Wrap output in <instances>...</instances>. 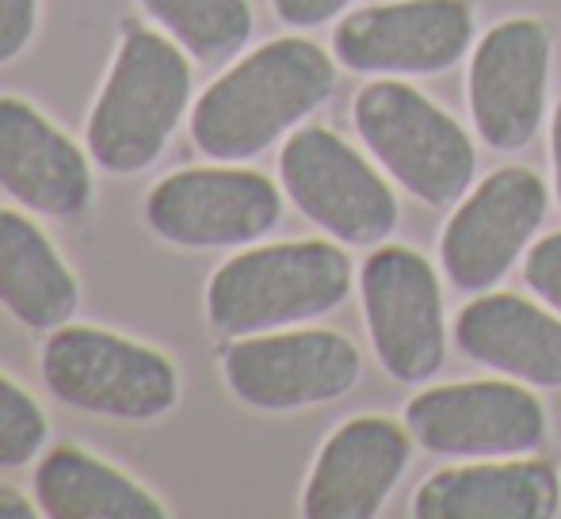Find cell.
I'll return each mask as SVG.
<instances>
[{
  "mask_svg": "<svg viewBox=\"0 0 561 519\" xmlns=\"http://www.w3.org/2000/svg\"><path fill=\"white\" fill-rule=\"evenodd\" d=\"M352 260L333 241H279L229 256L207 282V318L222 336L295 328L344 305Z\"/></svg>",
  "mask_w": 561,
  "mask_h": 519,
  "instance_id": "cell-3",
  "label": "cell"
},
{
  "mask_svg": "<svg viewBox=\"0 0 561 519\" xmlns=\"http://www.w3.org/2000/svg\"><path fill=\"white\" fill-rule=\"evenodd\" d=\"M470 0H390L347 12L333 31V58L352 73L432 77L473 50Z\"/></svg>",
  "mask_w": 561,
  "mask_h": 519,
  "instance_id": "cell-13",
  "label": "cell"
},
{
  "mask_svg": "<svg viewBox=\"0 0 561 519\" xmlns=\"http://www.w3.org/2000/svg\"><path fill=\"white\" fill-rule=\"evenodd\" d=\"M50 439V420L35 393L0 371V470L27 466Z\"/></svg>",
  "mask_w": 561,
  "mask_h": 519,
  "instance_id": "cell-21",
  "label": "cell"
},
{
  "mask_svg": "<svg viewBox=\"0 0 561 519\" xmlns=\"http://www.w3.org/2000/svg\"><path fill=\"white\" fill-rule=\"evenodd\" d=\"M413 431L390 416H352L321 443L302 489V516L310 519H370L413 459Z\"/></svg>",
  "mask_w": 561,
  "mask_h": 519,
  "instance_id": "cell-14",
  "label": "cell"
},
{
  "mask_svg": "<svg viewBox=\"0 0 561 519\" xmlns=\"http://www.w3.org/2000/svg\"><path fill=\"white\" fill-rule=\"evenodd\" d=\"M38 27V0H0V66L31 46Z\"/></svg>",
  "mask_w": 561,
  "mask_h": 519,
  "instance_id": "cell-23",
  "label": "cell"
},
{
  "mask_svg": "<svg viewBox=\"0 0 561 519\" xmlns=\"http://www.w3.org/2000/svg\"><path fill=\"white\" fill-rule=\"evenodd\" d=\"M405 428L444 459H512L547 443V408L527 382H447L409 401Z\"/></svg>",
  "mask_w": 561,
  "mask_h": 519,
  "instance_id": "cell-10",
  "label": "cell"
},
{
  "mask_svg": "<svg viewBox=\"0 0 561 519\" xmlns=\"http://www.w3.org/2000/svg\"><path fill=\"white\" fill-rule=\"evenodd\" d=\"M363 356L333 328H275L237 336L222 351V379L237 401L260 413H295L355 390Z\"/></svg>",
  "mask_w": 561,
  "mask_h": 519,
  "instance_id": "cell-9",
  "label": "cell"
},
{
  "mask_svg": "<svg viewBox=\"0 0 561 519\" xmlns=\"http://www.w3.org/2000/svg\"><path fill=\"white\" fill-rule=\"evenodd\" d=\"M558 505V470L527 454L447 466L413 493L416 519H550Z\"/></svg>",
  "mask_w": 561,
  "mask_h": 519,
  "instance_id": "cell-17",
  "label": "cell"
},
{
  "mask_svg": "<svg viewBox=\"0 0 561 519\" xmlns=\"http://www.w3.org/2000/svg\"><path fill=\"white\" fill-rule=\"evenodd\" d=\"M184 115H192L187 50L164 31L130 27L84 123V149L104 172L134 176L164 153Z\"/></svg>",
  "mask_w": 561,
  "mask_h": 519,
  "instance_id": "cell-2",
  "label": "cell"
},
{
  "mask_svg": "<svg viewBox=\"0 0 561 519\" xmlns=\"http://www.w3.org/2000/svg\"><path fill=\"white\" fill-rule=\"evenodd\" d=\"M359 298L382 371L398 382L436 379L447 359V321L432 260L409 245H375L359 267Z\"/></svg>",
  "mask_w": 561,
  "mask_h": 519,
  "instance_id": "cell-7",
  "label": "cell"
},
{
  "mask_svg": "<svg viewBox=\"0 0 561 519\" xmlns=\"http://www.w3.org/2000/svg\"><path fill=\"white\" fill-rule=\"evenodd\" d=\"M550 207L542 176L527 164H508L481 180L458 199L439 238V264L458 290L496 287L527 253Z\"/></svg>",
  "mask_w": 561,
  "mask_h": 519,
  "instance_id": "cell-12",
  "label": "cell"
},
{
  "mask_svg": "<svg viewBox=\"0 0 561 519\" xmlns=\"http://www.w3.org/2000/svg\"><path fill=\"white\" fill-rule=\"evenodd\" d=\"M43 379L61 405L107 420H157L180 401V374L164 351L112 328H50L43 344Z\"/></svg>",
  "mask_w": 561,
  "mask_h": 519,
  "instance_id": "cell-5",
  "label": "cell"
},
{
  "mask_svg": "<svg viewBox=\"0 0 561 519\" xmlns=\"http://www.w3.org/2000/svg\"><path fill=\"white\" fill-rule=\"evenodd\" d=\"M455 344L473 364L527 387L561 390V313L508 290H481L455 318Z\"/></svg>",
  "mask_w": 561,
  "mask_h": 519,
  "instance_id": "cell-16",
  "label": "cell"
},
{
  "mask_svg": "<svg viewBox=\"0 0 561 519\" xmlns=\"http://www.w3.org/2000/svg\"><path fill=\"white\" fill-rule=\"evenodd\" d=\"M146 15L203 66H222L252 38L249 0H138Z\"/></svg>",
  "mask_w": 561,
  "mask_h": 519,
  "instance_id": "cell-20",
  "label": "cell"
},
{
  "mask_svg": "<svg viewBox=\"0 0 561 519\" xmlns=\"http://www.w3.org/2000/svg\"><path fill=\"white\" fill-rule=\"evenodd\" d=\"M550 157H554V187H558V203H561V100L554 123H550Z\"/></svg>",
  "mask_w": 561,
  "mask_h": 519,
  "instance_id": "cell-26",
  "label": "cell"
},
{
  "mask_svg": "<svg viewBox=\"0 0 561 519\" xmlns=\"http://www.w3.org/2000/svg\"><path fill=\"white\" fill-rule=\"evenodd\" d=\"M336 89V61L310 38H272L199 92L187 127L210 161L241 164L298 130Z\"/></svg>",
  "mask_w": 561,
  "mask_h": 519,
  "instance_id": "cell-1",
  "label": "cell"
},
{
  "mask_svg": "<svg viewBox=\"0 0 561 519\" xmlns=\"http://www.w3.org/2000/svg\"><path fill=\"white\" fill-rule=\"evenodd\" d=\"M35 500L46 519H164L169 508L100 454L58 443L35 466Z\"/></svg>",
  "mask_w": 561,
  "mask_h": 519,
  "instance_id": "cell-19",
  "label": "cell"
},
{
  "mask_svg": "<svg viewBox=\"0 0 561 519\" xmlns=\"http://www.w3.org/2000/svg\"><path fill=\"white\" fill-rule=\"evenodd\" d=\"M0 305L27 328L66 325L81 305L73 267L61 260L43 226L23 210L0 207Z\"/></svg>",
  "mask_w": 561,
  "mask_h": 519,
  "instance_id": "cell-18",
  "label": "cell"
},
{
  "mask_svg": "<svg viewBox=\"0 0 561 519\" xmlns=\"http://www.w3.org/2000/svg\"><path fill=\"white\" fill-rule=\"evenodd\" d=\"M352 123L378 164L428 207H450L473 184L470 134L401 77H375L352 104Z\"/></svg>",
  "mask_w": 561,
  "mask_h": 519,
  "instance_id": "cell-4",
  "label": "cell"
},
{
  "mask_svg": "<svg viewBox=\"0 0 561 519\" xmlns=\"http://www.w3.org/2000/svg\"><path fill=\"white\" fill-rule=\"evenodd\" d=\"M352 4L355 0H272L275 15H279L287 27H298V31L321 27V23L344 15Z\"/></svg>",
  "mask_w": 561,
  "mask_h": 519,
  "instance_id": "cell-24",
  "label": "cell"
},
{
  "mask_svg": "<svg viewBox=\"0 0 561 519\" xmlns=\"http://www.w3.org/2000/svg\"><path fill=\"white\" fill-rule=\"evenodd\" d=\"M0 192L43 218H77L92 203V157L35 104L0 96Z\"/></svg>",
  "mask_w": 561,
  "mask_h": 519,
  "instance_id": "cell-15",
  "label": "cell"
},
{
  "mask_svg": "<svg viewBox=\"0 0 561 519\" xmlns=\"http://www.w3.org/2000/svg\"><path fill=\"white\" fill-rule=\"evenodd\" d=\"M524 279L550 310L561 313V230L558 233H547L542 241H535L527 249V260H524Z\"/></svg>",
  "mask_w": 561,
  "mask_h": 519,
  "instance_id": "cell-22",
  "label": "cell"
},
{
  "mask_svg": "<svg viewBox=\"0 0 561 519\" xmlns=\"http://www.w3.org/2000/svg\"><path fill=\"white\" fill-rule=\"evenodd\" d=\"M43 516V508H38V500L23 497L15 485H4L0 482V519H35Z\"/></svg>",
  "mask_w": 561,
  "mask_h": 519,
  "instance_id": "cell-25",
  "label": "cell"
},
{
  "mask_svg": "<svg viewBox=\"0 0 561 519\" xmlns=\"http://www.w3.org/2000/svg\"><path fill=\"white\" fill-rule=\"evenodd\" d=\"M287 199L340 245L375 249L398 226V195L386 176L329 127H298L279 149Z\"/></svg>",
  "mask_w": 561,
  "mask_h": 519,
  "instance_id": "cell-6",
  "label": "cell"
},
{
  "mask_svg": "<svg viewBox=\"0 0 561 519\" xmlns=\"http://www.w3.org/2000/svg\"><path fill=\"white\" fill-rule=\"evenodd\" d=\"M554 35L535 15H512L473 43L466 69L470 119L489 149L516 153L539 134L547 115Z\"/></svg>",
  "mask_w": 561,
  "mask_h": 519,
  "instance_id": "cell-11",
  "label": "cell"
},
{
  "mask_svg": "<svg viewBox=\"0 0 561 519\" xmlns=\"http://www.w3.org/2000/svg\"><path fill=\"white\" fill-rule=\"evenodd\" d=\"M283 192L256 169L203 164L157 180L146 226L176 249H244L279 226Z\"/></svg>",
  "mask_w": 561,
  "mask_h": 519,
  "instance_id": "cell-8",
  "label": "cell"
}]
</instances>
